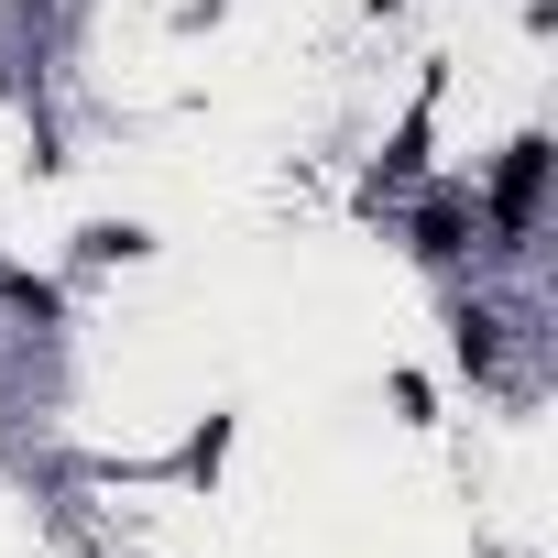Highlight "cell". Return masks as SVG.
Masks as SVG:
<instances>
[{
	"mask_svg": "<svg viewBox=\"0 0 558 558\" xmlns=\"http://www.w3.org/2000/svg\"><path fill=\"white\" fill-rule=\"evenodd\" d=\"M536 197H547V132H514L493 186H482V241L493 252H525L536 241Z\"/></svg>",
	"mask_w": 558,
	"mask_h": 558,
	"instance_id": "1",
	"label": "cell"
},
{
	"mask_svg": "<svg viewBox=\"0 0 558 558\" xmlns=\"http://www.w3.org/2000/svg\"><path fill=\"white\" fill-rule=\"evenodd\" d=\"M405 252H416V263H471V252H482V197H471V186H427L416 219H405Z\"/></svg>",
	"mask_w": 558,
	"mask_h": 558,
	"instance_id": "2",
	"label": "cell"
},
{
	"mask_svg": "<svg viewBox=\"0 0 558 558\" xmlns=\"http://www.w3.org/2000/svg\"><path fill=\"white\" fill-rule=\"evenodd\" d=\"M504 340H514V318H504L493 296L449 318V351H460V373H471V384H504Z\"/></svg>",
	"mask_w": 558,
	"mask_h": 558,
	"instance_id": "3",
	"label": "cell"
},
{
	"mask_svg": "<svg viewBox=\"0 0 558 558\" xmlns=\"http://www.w3.org/2000/svg\"><path fill=\"white\" fill-rule=\"evenodd\" d=\"M0 307H12V318H34V329H56V318H66V286H56V274L0 263Z\"/></svg>",
	"mask_w": 558,
	"mask_h": 558,
	"instance_id": "4",
	"label": "cell"
},
{
	"mask_svg": "<svg viewBox=\"0 0 558 558\" xmlns=\"http://www.w3.org/2000/svg\"><path fill=\"white\" fill-rule=\"evenodd\" d=\"M219 460H230V416H208V427L175 449V482H219Z\"/></svg>",
	"mask_w": 558,
	"mask_h": 558,
	"instance_id": "5",
	"label": "cell"
},
{
	"mask_svg": "<svg viewBox=\"0 0 558 558\" xmlns=\"http://www.w3.org/2000/svg\"><path fill=\"white\" fill-rule=\"evenodd\" d=\"M132 252H154L132 219H99V230H88V263H132Z\"/></svg>",
	"mask_w": 558,
	"mask_h": 558,
	"instance_id": "6",
	"label": "cell"
},
{
	"mask_svg": "<svg viewBox=\"0 0 558 558\" xmlns=\"http://www.w3.org/2000/svg\"><path fill=\"white\" fill-rule=\"evenodd\" d=\"M373 12H405V0H373Z\"/></svg>",
	"mask_w": 558,
	"mask_h": 558,
	"instance_id": "7",
	"label": "cell"
}]
</instances>
